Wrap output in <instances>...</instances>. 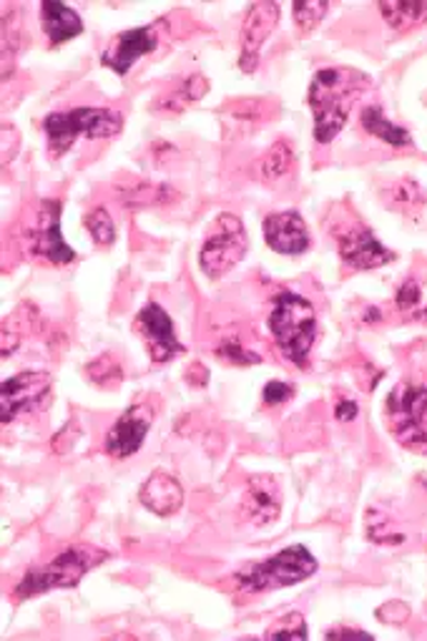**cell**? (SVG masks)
<instances>
[{"instance_id": "6da1fadb", "label": "cell", "mask_w": 427, "mask_h": 641, "mask_svg": "<svg viewBox=\"0 0 427 641\" xmlns=\"http://www.w3.org/2000/svg\"><path fill=\"white\" fill-rule=\"evenodd\" d=\"M369 86L365 73L352 69H322L315 73L309 84L307 104L315 113L317 144H330L344 129L350 111L359 94Z\"/></svg>"}, {"instance_id": "7a4b0ae2", "label": "cell", "mask_w": 427, "mask_h": 641, "mask_svg": "<svg viewBox=\"0 0 427 641\" xmlns=\"http://www.w3.org/2000/svg\"><path fill=\"white\" fill-rule=\"evenodd\" d=\"M269 332L282 355L300 370L307 367V358L317 337V315L309 300L300 294L282 292L269 312Z\"/></svg>"}, {"instance_id": "3957f363", "label": "cell", "mask_w": 427, "mask_h": 641, "mask_svg": "<svg viewBox=\"0 0 427 641\" xmlns=\"http://www.w3.org/2000/svg\"><path fill=\"white\" fill-rule=\"evenodd\" d=\"M106 558H109V554L96 546H71L56 556L53 561L30 569L15 586V598H30L53 589L76 586L94 566L106 561Z\"/></svg>"}, {"instance_id": "277c9868", "label": "cell", "mask_w": 427, "mask_h": 641, "mask_svg": "<svg viewBox=\"0 0 427 641\" xmlns=\"http://www.w3.org/2000/svg\"><path fill=\"white\" fill-rule=\"evenodd\" d=\"M315 571V556L305 546H290L267 561L246 566L244 571L236 573L234 581L246 594H261V591L294 586V583L309 579Z\"/></svg>"}, {"instance_id": "5b68a950", "label": "cell", "mask_w": 427, "mask_h": 641, "mask_svg": "<svg viewBox=\"0 0 427 641\" xmlns=\"http://www.w3.org/2000/svg\"><path fill=\"white\" fill-rule=\"evenodd\" d=\"M388 427L402 448L427 456V388L402 380L388 396Z\"/></svg>"}, {"instance_id": "8992f818", "label": "cell", "mask_w": 427, "mask_h": 641, "mask_svg": "<svg viewBox=\"0 0 427 641\" xmlns=\"http://www.w3.org/2000/svg\"><path fill=\"white\" fill-rule=\"evenodd\" d=\"M44 129H46L48 146H51L53 156H61L76 144L78 136H86V138L117 136L123 129V119L119 111L88 109V106H81V109L46 117Z\"/></svg>"}, {"instance_id": "52a82bcc", "label": "cell", "mask_w": 427, "mask_h": 641, "mask_svg": "<svg viewBox=\"0 0 427 641\" xmlns=\"http://www.w3.org/2000/svg\"><path fill=\"white\" fill-rule=\"evenodd\" d=\"M246 246H249V240H246L242 219L234 217V214H219L217 225H213V232L202 246V254H199L202 273L209 279L224 277L229 269L240 265L242 257L246 254Z\"/></svg>"}, {"instance_id": "ba28073f", "label": "cell", "mask_w": 427, "mask_h": 641, "mask_svg": "<svg viewBox=\"0 0 427 641\" xmlns=\"http://www.w3.org/2000/svg\"><path fill=\"white\" fill-rule=\"evenodd\" d=\"M28 246L33 257L51 262V265H69L76 259V252L63 242L61 234V202H40L36 221L28 229Z\"/></svg>"}, {"instance_id": "9c48e42d", "label": "cell", "mask_w": 427, "mask_h": 641, "mask_svg": "<svg viewBox=\"0 0 427 641\" xmlns=\"http://www.w3.org/2000/svg\"><path fill=\"white\" fill-rule=\"evenodd\" d=\"M51 398V375L48 373H21L8 377L0 390V421L13 423L21 413L46 408Z\"/></svg>"}, {"instance_id": "30bf717a", "label": "cell", "mask_w": 427, "mask_h": 641, "mask_svg": "<svg viewBox=\"0 0 427 641\" xmlns=\"http://www.w3.org/2000/svg\"><path fill=\"white\" fill-rule=\"evenodd\" d=\"M279 23V5L261 0V3H252L249 11L244 15L242 23V53H240V69L244 73L257 71L259 51L267 44V38L272 36V31Z\"/></svg>"}, {"instance_id": "8fae6325", "label": "cell", "mask_w": 427, "mask_h": 641, "mask_svg": "<svg viewBox=\"0 0 427 641\" xmlns=\"http://www.w3.org/2000/svg\"><path fill=\"white\" fill-rule=\"evenodd\" d=\"M154 423V408L149 402H136L123 413L106 435V453L113 458L134 456Z\"/></svg>"}, {"instance_id": "7c38bea8", "label": "cell", "mask_w": 427, "mask_h": 641, "mask_svg": "<svg viewBox=\"0 0 427 641\" xmlns=\"http://www.w3.org/2000/svg\"><path fill=\"white\" fill-rule=\"evenodd\" d=\"M136 330L144 335L146 344H149V355L154 363H167V360L179 355V352H184V344L179 342L174 332V323H171V317L156 302H149V305L138 312Z\"/></svg>"}, {"instance_id": "4fadbf2b", "label": "cell", "mask_w": 427, "mask_h": 641, "mask_svg": "<svg viewBox=\"0 0 427 641\" xmlns=\"http://www.w3.org/2000/svg\"><path fill=\"white\" fill-rule=\"evenodd\" d=\"M337 246H340V257L352 269H377L392 262L390 250H385L382 242L365 227L347 229V232L337 234Z\"/></svg>"}, {"instance_id": "5bb4252c", "label": "cell", "mask_w": 427, "mask_h": 641, "mask_svg": "<svg viewBox=\"0 0 427 641\" xmlns=\"http://www.w3.org/2000/svg\"><path fill=\"white\" fill-rule=\"evenodd\" d=\"M156 46H159V36H156V26H142V28H131V31H123L119 33L117 38H113V44L106 48L103 53V65H109L123 76V73L131 71V65H134L142 56L156 51Z\"/></svg>"}, {"instance_id": "9a60e30c", "label": "cell", "mask_w": 427, "mask_h": 641, "mask_svg": "<svg viewBox=\"0 0 427 641\" xmlns=\"http://www.w3.org/2000/svg\"><path fill=\"white\" fill-rule=\"evenodd\" d=\"M282 511V491H279L272 475H252L246 481L242 498V516L254 525H267L277 521Z\"/></svg>"}, {"instance_id": "2e32d148", "label": "cell", "mask_w": 427, "mask_h": 641, "mask_svg": "<svg viewBox=\"0 0 427 641\" xmlns=\"http://www.w3.org/2000/svg\"><path fill=\"white\" fill-rule=\"evenodd\" d=\"M265 240L279 254H302L309 250V232L297 211H279L265 219Z\"/></svg>"}, {"instance_id": "e0dca14e", "label": "cell", "mask_w": 427, "mask_h": 641, "mask_svg": "<svg viewBox=\"0 0 427 641\" xmlns=\"http://www.w3.org/2000/svg\"><path fill=\"white\" fill-rule=\"evenodd\" d=\"M138 500L151 513L167 519V516H174L184 506V488L174 475L156 471L149 475V481L144 483L142 491H138Z\"/></svg>"}, {"instance_id": "ac0fdd59", "label": "cell", "mask_w": 427, "mask_h": 641, "mask_svg": "<svg viewBox=\"0 0 427 641\" xmlns=\"http://www.w3.org/2000/svg\"><path fill=\"white\" fill-rule=\"evenodd\" d=\"M40 26H44L51 46H61L65 40L76 38L84 33V23H81L78 13L73 8L56 3V0H46L40 3Z\"/></svg>"}, {"instance_id": "d6986e66", "label": "cell", "mask_w": 427, "mask_h": 641, "mask_svg": "<svg viewBox=\"0 0 427 641\" xmlns=\"http://www.w3.org/2000/svg\"><path fill=\"white\" fill-rule=\"evenodd\" d=\"M359 123H363V129L369 136L380 138V142L385 144L398 146V149H402V146H413V136H410L402 126H398V123H392L388 117H385L380 106H365Z\"/></svg>"}, {"instance_id": "ffe728a7", "label": "cell", "mask_w": 427, "mask_h": 641, "mask_svg": "<svg viewBox=\"0 0 427 641\" xmlns=\"http://www.w3.org/2000/svg\"><path fill=\"white\" fill-rule=\"evenodd\" d=\"M380 13L385 23L395 31H413L427 23V3H398V0H385L380 3Z\"/></svg>"}, {"instance_id": "44dd1931", "label": "cell", "mask_w": 427, "mask_h": 641, "mask_svg": "<svg viewBox=\"0 0 427 641\" xmlns=\"http://www.w3.org/2000/svg\"><path fill=\"white\" fill-rule=\"evenodd\" d=\"M174 194L167 184H151V182H131L129 186H121V204L129 209L138 207H156V204H163L169 196Z\"/></svg>"}, {"instance_id": "7402d4cb", "label": "cell", "mask_w": 427, "mask_h": 641, "mask_svg": "<svg viewBox=\"0 0 427 641\" xmlns=\"http://www.w3.org/2000/svg\"><path fill=\"white\" fill-rule=\"evenodd\" d=\"M209 92V84H207V78L204 76H199V73H196V76H188L182 86L176 88L174 94H171L167 101H161V104H156V109H167V111H184L188 104H194V101H199V98Z\"/></svg>"}, {"instance_id": "603a6c76", "label": "cell", "mask_w": 427, "mask_h": 641, "mask_svg": "<svg viewBox=\"0 0 427 641\" xmlns=\"http://www.w3.org/2000/svg\"><path fill=\"white\" fill-rule=\"evenodd\" d=\"M390 207L405 214H413L415 209H420L423 204H427V192L425 189L413 182V179H402L395 186L390 189Z\"/></svg>"}, {"instance_id": "cb8c5ba5", "label": "cell", "mask_w": 427, "mask_h": 641, "mask_svg": "<svg viewBox=\"0 0 427 641\" xmlns=\"http://www.w3.org/2000/svg\"><path fill=\"white\" fill-rule=\"evenodd\" d=\"M294 164V152L292 146L284 142H277L272 149L267 152L265 159H261V177L267 179V182H277V179H284L286 174H290Z\"/></svg>"}, {"instance_id": "d4e9b609", "label": "cell", "mask_w": 427, "mask_h": 641, "mask_svg": "<svg viewBox=\"0 0 427 641\" xmlns=\"http://www.w3.org/2000/svg\"><path fill=\"white\" fill-rule=\"evenodd\" d=\"M86 227H88V232H91V237L96 240V244L109 246V244H113V240H117V227H113L111 214L106 209H101V207L88 214Z\"/></svg>"}, {"instance_id": "484cf974", "label": "cell", "mask_w": 427, "mask_h": 641, "mask_svg": "<svg viewBox=\"0 0 427 641\" xmlns=\"http://www.w3.org/2000/svg\"><path fill=\"white\" fill-rule=\"evenodd\" d=\"M292 11L300 33H309L319 26V21H322L327 13H330V3H315V0H309V3H294Z\"/></svg>"}, {"instance_id": "4316f807", "label": "cell", "mask_w": 427, "mask_h": 641, "mask_svg": "<svg viewBox=\"0 0 427 641\" xmlns=\"http://www.w3.org/2000/svg\"><path fill=\"white\" fill-rule=\"evenodd\" d=\"M86 373L96 385H103V388H109V385H119L121 377H123L121 365L111 355L96 358L94 363L86 367Z\"/></svg>"}, {"instance_id": "83f0119b", "label": "cell", "mask_w": 427, "mask_h": 641, "mask_svg": "<svg viewBox=\"0 0 427 641\" xmlns=\"http://www.w3.org/2000/svg\"><path fill=\"white\" fill-rule=\"evenodd\" d=\"M267 637H272V639H307L305 616L297 614V612L282 616V619L267 629Z\"/></svg>"}, {"instance_id": "f1b7e54d", "label": "cell", "mask_w": 427, "mask_h": 641, "mask_svg": "<svg viewBox=\"0 0 427 641\" xmlns=\"http://www.w3.org/2000/svg\"><path fill=\"white\" fill-rule=\"evenodd\" d=\"M217 358L227 360V363H232V365H257V363H261L259 355H254V352L244 350L240 340H224V342H221L217 348Z\"/></svg>"}, {"instance_id": "f546056e", "label": "cell", "mask_w": 427, "mask_h": 641, "mask_svg": "<svg viewBox=\"0 0 427 641\" xmlns=\"http://www.w3.org/2000/svg\"><path fill=\"white\" fill-rule=\"evenodd\" d=\"M395 305L402 312L415 310L417 305H420V285H417L415 279H407V282H402V287L395 294Z\"/></svg>"}, {"instance_id": "4dcf8cb0", "label": "cell", "mask_w": 427, "mask_h": 641, "mask_svg": "<svg viewBox=\"0 0 427 641\" xmlns=\"http://www.w3.org/2000/svg\"><path fill=\"white\" fill-rule=\"evenodd\" d=\"M294 396V388L290 383H282V380H272L265 385V392H261V398H265L267 406H282Z\"/></svg>"}, {"instance_id": "1f68e13d", "label": "cell", "mask_w": 427, "mask_h": 641, "mask_svg": "<svg viewBox=\"0 0 427 641\" xmlns=\"http://www.w3.org/2000/svg\"><path fill=\"white\" fill-rule=\"evenodd\" d=\"M334 415L337 421L347 423V421H355L357 418V402L355 400H340L334 408Z\"/></svg>"}, {"instance_id": "d6a6232c", "label": "cell", "mask_w": 427, "mask_h": 641, "mask_svg": "<svg viewBox=\"0 0 427 641\" xmlns=\"http://www.w3.org/2000/svg\"><path fill=\"white\" fill-rule=\"evenodd\" d=\"M327 637H363V639H367L369 634H365V631H357V629H332V631H327Z\"/></svg>"}, {"instance_id": "836d02e7", "label": "cell", "mask_w": 427, "mask_h": 641, "mask_svg": "<svg viewBox=\"0 0 427 641\" xmlns=\"http://www.w3.org/2000/svg\"><path fill=\"white\" fill-rule=\"evenodd\" d=\"M425 319H427V310H425Z\"/></svg>"}]
</instances>
